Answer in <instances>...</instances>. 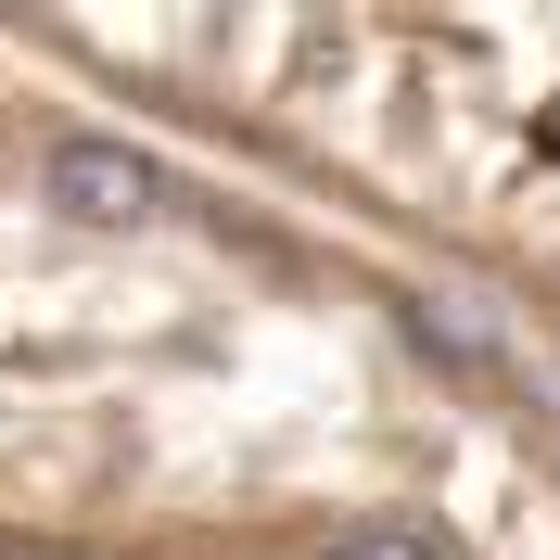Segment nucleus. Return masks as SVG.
<instances>
[{
	"label": "nucleus",
	"instance_id": "obj_1",
	"mask_svg": "<svg viewBox=\"0 0 560 560\" xmlns=\"http://www.w3.org/2000/svg\"><path fill=\"white\" fill-rule=\"evenodd\" d=\"M51 205L90 217V230H140V217L166 205V178L140 166L128 140H51Z\"/></svg>",
	"mask_w": 560,
	"mask_h": 560
},
{
	"label": "nucleus",
	"instance_id": "obj_2",
	"mask_svg": "<svg viewBox=\"0 0 560 560\" xmlns=\"http://www.w3.org/2000/svg\"><path fill=\"white\" fill-rule=\"evenodd\" d=\"M331 560H433V548H408V535H345Z\"/></svg>",
	"mask_w": 560,
	"mask_h": 560
}]
</instances>
